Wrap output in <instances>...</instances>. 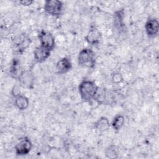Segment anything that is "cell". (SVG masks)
I'll return each mask as SVG.
<instances>
[{
    "instance_id": "obj_1",
    "label": "cell",
    "mask_w": 159,
    "mask_h": 159,
    "mask_svg": "<svg viewBox=\"0 0 159 159\" xmlns=\"http://www.w3.org/2000/svg\"><path fill=\"white\" fill-rule=\"evenodd\" d=\"M99 86L94 81L83 80L78 86V91L81 99L89 102L93 100L99 91Z\"/></svg>"
},
{
    "instance_id": "obj_16",
    "label": "cell",
    "mask_w": 159,
    "mask_h": 159,
    "mask_svg": "<svg viewBox=\"0 0 159 159\" xmlns=\"http://www.w3.org/2000/svg\"><path fill=\"white\" fill-rule=\"evenodd\" d=\"M18 61L15 59L13 60L11 66L10 68V73L12 75L13 78H18L19 75H17V71H18Z\"/></svg>"
},
{
    "instance_id": "obj_8",
    "label": "cell",
    "mask_w": 159,
    "mask_h": 159,
    "mask_svg": "<svg viewBox=\"0 0 159 159\" xmlns=\"http://www.w3.org/2000/svg\"><path fill=\"white\" fill-rule=\"evenodd\" d=\"M101 33L96 27H91L85 37V40L91 45H97L101 39Z\"/></svg>"
},
{
    "instance_id": "obj_6",
    "label": "cell",
    "mask_w": 159,
    "mask_h": 159,
    "mask_svg": "<svg viewBox=\"0 0 159 159\" xmlns=\"http://www.w3.org/2000/svg\"><path fill=\"white\" fill-rule=\"evenodd\" d=\"M18 80L20 87L27 89H32L34 88L35 78L30 71L26 70L22 71L19 75Z\"/></svg>"
},
{
    "instance_id": "obj_9",
    "label": "cell",
    "mask_w": 159,
    "mask_h": 159,
    "mask_svg": "<svg viewBox=\"0 0 159 159\" xmlns=\"http://www.w3.org/2000/svg\"><path fill=\"white\" fill-rule=\"evenodd\" d=\"M51 51L41 47H37L35 48L33 52L34 58L37 63H42L47 60L50 56Z\"/></svg>"
},
{
    "instance_id": "obj_7",
    "label": "cell",
    "mask_w": 159,
    "mask_h": 159,
    "mask_svg": "<svg viewBox=\"0 0 159 159\" xmlns=\"http://www.w3.org/2000/svg\"><path fill=\"white\" fill-rule=\"evenodd\" d=\"M145 29L147 35L149 37L157 36L159 32V22L157 19H150L145 24Z\"/></svg>"
},
{
    "instance_id": "obj_13",
    "label": "cell",
    "mask_w": 159,
    "mask_h": 159,
    "mask_svg": "<svg viewBox=\"0 0 159 159\" xmlns=\"http://www.w3.org/2000/svg\"><path fill=\"white\" fill-rule=\"evenodd\" d=\"M125 123V118L121 114H117L113 119L111 125L114 130L118 132L123 127Z\"/></svg>"
},
{
    "instance_id": "obj_2",
    "label": "cell",
    "mask_w": 159,
    "mask_h": 159,
    "mask_svg": "<svg viewBox=\"0 0 159 159\" xmlns=\"http://www.w3.org/2000/svg\"><path fill=\"white\" fill-rule=\"evenodd\" d=\"M78 63L83 67L93 68L96 65V55L94 52L89 48H83L78 56Z\"/></svg>"
},
{
    "instance_id": "obj_17",
    "label": "cell",
    "mask_w": 159,
    "mask_h": 159,
    "mask_svg": "<svg viewBox=\"0 0 159 159\" xmlns=\"http://www.w3.org/2000/svg\"><path fill=\"white\" fill-rule=\"evenodd\" d=\"M111 79L114 83L119 84L124 80L122 75L119 72H114L111 75Z\"/></svg>"
},
{
    "instance_id": "obj_14",
    "label": "cell",
    "mask_w": 159,
    "mask_h": 159,
    "mask_svg": "<svg viewBox=\"0 0 159 159\" xmlns=\"http://www.w3.org/2000/svg\"><path fill=\"white\" fill-rule=\"evenodd\" d=\"M105 155L106 157L111 159L118 158V152L116 146L110 145L106 148L105 150Z\"/></svg>"
},
{
    "instance_id": "obj_19",
    "label": "cell",
    "mask_w": 159,
    "mask_h": 159,
    "mask_svg": "<svg viewBox=\"0 0 159 159\" xmlns=\"http://www.w3.org/2000/svg\"><path fill=\"white\" fill-rule=\"evenodd\" d=\"M34 1L32 0H22L19 1V4L24 6H29L32 4Z\"/></svg>"
},
{
    "instance_id": "obj_15",
    "label": "cell",
    "mask_w": 159,
    "mask_h": 159,
    "mask_svg": "<svg viewBox=\"0 0 159 159\" xmlns=\"http://www.w3.org/2000/svg\"><path fill=\"white\" fill-rule=\"evenodd\" d=\"M124 15V12L123 10H120L115 12V14H114L115 24L119 28H121L122 27L124 26V24H123Z\"/></svg>"
},
{
    "instance_id": "obj_3",
    "label": "cell",
    "mask_w": 159,
    "mask_h": 159,
    "mask_svg": "<svg viewBox=\"0 0 159 159\" xmlns=\"http://www.w3.org/2000/svg\"><path fill=\"white\" fill-rule=\"evenodd\" d=\"M63 2L58 0H47L45 1L43 9L48 14L54 16L59 17L62 12Z\"/></svg>"
},
{
    "instance_id": "obj_11",
    "label": "cell",
    "mask_w": 159,
    "mask_h": 159,
    "mask_svg": "<svg viewBox=\"0 0 159 159\" xmlns=\"http://www.w3.org/2000/svg\"><path fill=\"white\" fill-rule=\"evenodd\" d=\"M111 127V124L109 119L106 117H101L99 118L94 125V129L100 134H102L107 131Z\"/></svg>"
},
{
    "instance_id": "obj_12",
    "label": "cell",
    "mask_w": 159,
    "mask_h": 159,
    "mask_svg": "<svg viewBox=\"0 0 159 159\" xmlns=\"http://www.w3.org/2000/svg\"><path fill=\"white\" fill-rule=\"evenodd\" d=\"M15 106L20 111H24L26 109L29 105V98L22 94H19L15 97L14 101Z\"/></svg>"
},
{
    "instance_id": "obj_10",
    "label": "cell",
    "mask_w": 159,
    "mask_h": 159,
    "mask_svg": "<svg viewBox=\"0 0 159 159\" xmlns=\"http://www.w3.org/2000/svg\"><path fill=\"white\" fill-rule=\"evenodd\" d=\"M72 68V63L70 60L66 57H63L59 60L56 64V70L58 74L66 73Z\"/></svg>"
},
{
    "instance_id": "obj_5",
    "label": "cell",
    "mask_w": 159,
    "mask_h": 159,
    "mask_svg": "<svg viewBox=\"0 0 159 159\" xmlns=\"http://www.w3.org/2000/svg\"><path fill=\"white\" fill-rule=\"evenodd\" d=\"M32 148L31 140L27 137L21 139L15 147V153L17 156H24L30 153Z\"/></svg>"
},
{
    "instance_id": "obj_4",
    "label": "cell",
    "mask_w": 159,
    "mask_h": 159,
    "mask_svg": "<svg viewBox=\"0 0 159 159\" xmlns=\"http://www.w3.org/2000/svg\"><path fill=\"white\" fill-rule=\"evenodd\" d=\"M38 38L41 47L51 52L54 49L55 47V40L50 32L42 30L38 34Z\"/></svg>"
},
{
    "instance_id": "obj_18",
    "label": "cell",
    "mask_w": 159,
    "mask_h": 159,
    "mask_svg": "<svg viewBox=\"0 0 159 159\" xmlns=\"http://www.w3.org/2000/svg\"><path fill=\"white\" fill-rule=\"evenodd\" d=\"M20 85H19V86H17V85L14 86V87H13L12 89V91H11V93H12V94L13 96L16 97V96H17L18 95L20 94Z\"/></svg>"
}]
</instances>
